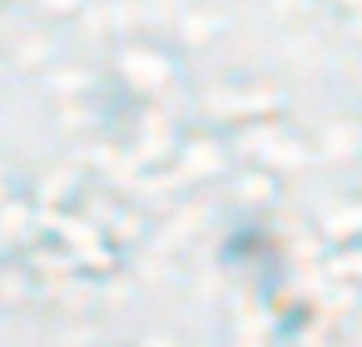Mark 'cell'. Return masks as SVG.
<instances>
[]
</instances>
